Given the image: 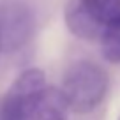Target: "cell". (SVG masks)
<instances>
[{"instance_id": "cell-1", "label": "cell", "mask_w": 120, "mask_h": 120, "mask_svg": "<svg viewBox=\"0 0 120 120\" xmlns=\"http://www.w3.org/2000/svg\"><path fill=\"white\" fill-rule=\"evenodd\" d=\"M108 85V72L101 65L90 60H78L65 69L60 90L69 109L83 115L94 111L104 101Z\"/></svg>"}, {"instance_id": "cell-2", "label": "cell", "mask_w": 120, "mask_h": 120, "mask_svg": "<svg viewBox=\"0 0 120 120\" xmlns=\"http://www.w3.org/2000/svg\"><path fill=\"white\" fill-rule=\"evenodd\" d=\"M46 76L41 69L28 67L0 95V120H32L34 109L46 90Z\"/></svg>"}, {"instance_id": "cell-3", "label": "cell", "mask_w": 120, "mask_h": 120, "mask_svg": "<svg viewBox=\"0 0 120 120\" xmlns=\"http://www.w3.org/2000/svg\"><path fill=\"white\" fill-rule=\"evenodd\" d=\"M35 14L23 0H0V51L12 53L30 42Z\"/></svg>"}, {"instance_id": "cell-4", "label": "cell", "mask_w": 120, "mask_h": 120, "mask_svg": "<svg viewBox=\"0 0 120 120\" xmlns=\"http://www.w3.org/2000/svg\"><path fill=\"white\" fill-rule=\"evenodd\" d=\"M64 21L74 37L81 41H99L111 19L97 0H69L64 9Z\"/></svg>"}, {"instance_id": "cell-5", "label": "cell", "mask_w": 120, "mask_h": 120, "mask_svg": "<svg viewBox=\"0 0 120 120\" xmlns=\"http://www.w3.org/2000/svg\"><path fill=\"white\" fill-rule=\"evenodd\" d=\"M69 104L60 88L46 86L37 106L34 109L32 120H69Z\"/></svg>"}, {"instance_id": "cell-6", "label": "cell", "mask_w": 120, "mask_h": 120, "mask_svg": "<svg viewBox=\"0 0 120 120\" xmlns=\"http://www.w3.org/2000/svg\"><path fill=\"white\" fill-rule=\"evenodd\" d=\"M99 44L104 60L109 64H120V18H113L106 25Z\"/></svg>"}, {"instance_id": "cell-7", "label": "cell", "mask_w": 120, "mask_h": 120, "mask_svg": "<svg viewBox=\"0 0 120 120\" xmlns=\"http://www.w3.org/2000/svg\"><path fill=\"white\" fill-rule=\"evenodd\" d=\"M97 4L102 7L109 19L120 18V0H97Z\"/></svg>"}, {"instance_id": "cell-8", "label": "cell", "mask_w": 120, "mask_h": 120, "mask_svg": "<svg viewBox=\"0 0 120 120\" xmlns=\"http://www.w3.org/2000/svg\"><path fill=\"white\" fill-rule=\"evenodd\" d=\"M116 120H120V115H118V118H116Z\"/></svg>"}, {"instance_id": "cell-9", "label": "cell", "mask_w": 120, "mask_h": 120, "mask_svg": "<svg viewBox=\"0 0 120 120\" xmlns=\"http://www.w3.org/2000/svg\"><path fill=\"white\" fill-rule=\"evenodd\" d=\"M0 53H2V51H0Z\"/></svg>"}]
</instances>
